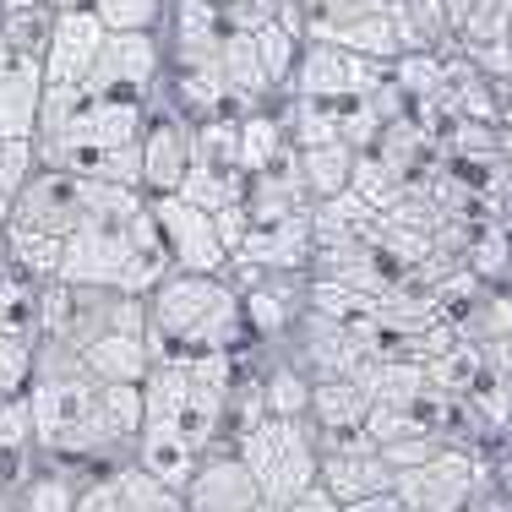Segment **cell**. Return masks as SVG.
Returning a JSON list of instances; mask_svg holds the SVG:
<instances>
[{"label":"cell","instance_id":"obj_1","mask_svg":"<svg viewBox=\"0 0 512 512\" xmlns=\"http://www.w3.org/2000/svg\"><path fill=\"white\" fill-rule=\"evenodd\" d=\"M148 300V349L153 360H197V355H235L246 338L235 278L207 273H164Z\"/></svg>","mask_w":512,"mask_h":512},{"label":"cell","instance_id":"obj_2","mask_svg":"<svg viewBox=\"0 0 512 512\" xmlns=\"http://www.w3.org/2000/svg\"><path fill=\"white\" fill-rule=\"evenodd\" d=\"M229 453L246 463L262 502L273 507H289L316 485V431L306 420H256L246 436L229 442Z\"/></svg>","mask_w":512,"mask_h":512},{"label":"cell","instance_id":"obj_3","mask_svg":"<svg viewBox=\"0 0 512 512\" xmlns=\"http://www.w3.org/2000/svg\"><path fill=\"white\" fill-rule=\"evenodd\" d=\"M164 60H169V50L158 44V33H109L99 60H93V71H88V88L99 99L148 109L158 99Z\"/></svg>","mask_w":512,"mask_h":512},{"label":"cell","instance_id":"obj_4","mask_svg":"<svg viewBox=\"0 0 512 512\" xmlns=\"http://www.w3.org/2000/svg\"><path fill=\"white\" fill-rule=\"evenodd\" d=\"M88 202H93V180L39 164L28 180H22L17 197H11V224L6 229H28V235L66 240L71 229L88 218Z\"/></svg>","mask_w":512,"mask_h":512},{"label":"cell","instance_id":"obj_5","mask_svg":"<svg viewBox=\"0 0 512 512\" xmlns=\"http://www.w3.org/2000/svg\"><path fill=\"white\" fill-rule=\"evenodd\" d=\"M153 207V229L158 246L169 256V273H207V278H229V251L218 240L213 213L191 207L186 197H148Z\"/></svg>","mask_w":512,"mask_h":512},{"label":"cell","instance_id":"obj_6","mask_svg":"<svg viewBox=\"0 0 512 512\" xmlns=\"http://www.w3.org/2000/svg\"><path fill=\"white\" fill-rule=\"evenodd\" d=\"M316 485H322L333 502L355 507L365 496L393 491V469L382 463V453H376V442L365 431L316 436Z\"/></svg>","mask_w":512,"mask_h":512},{"label":"cell","instance_id":"obj_7","mask_svg":"<svg viewBox=\"0 0 512 512\" xmlns=\"http://www.w3.org/2000/svg\"><path fill=\"white\" fill-rule=\"evenodd\" d=\"M474 485H480V469L463 447H436L425 463L393 474V496L409 512H469L474 507Z\"/></svg>","mask_w":512,"mask_h":512},{"label":"cell","instance_id":"obj_8","mask_svg":"<svg viewBox=\"0 0 512 512\" xmlns=\"http://www.w3.org/2000/svg\"><path fill=\"white\" fill-rule=\"evenodd\" d=\"M104 39H109V28L93 17V6L55 11L50 39H44V55H39L44 88H77V82H88L93 60H99V50H104Z\"/></svg>","mask_w":512,"mask_h":512},{"label":"cell","instance_id":"obj_9","mask_svg":"<svg viewBox=\"0 0 512 512\" xmlns=\"http://www.w3.org/2000/svg\"><path fill=\"white\" fill-rule=\"evenodd\" d=\"M137 148H142V197H175L191 169V120L180 109L148 104Z\"/></svg>","mask_w":512,"mask_h":512},{"label":"cell","instance_id":"obj_10","mask_svg":"<svg viewBox=\"0 0 512 512\" xmlns=\"http://www.w3.org/2000/svg\"><path fill=\"white\" fill-rule=\"evenodd\" d=\"M44 104V66L39 55L0 39V142H33Z\"/></svg>","mask_w":512,"mask_h":512},{"label":"cell","instance_id":"obj_11","mask_svg":"<svg viewBox=\"0 0 512 512\" xmlns=\"http://www.w3.org/2000/svg\"><path fill=\"white\" fill-rule=\"evenodd\" d=\"M371 77L376 71L365 66L360 55L338 50V44H327V39H306L295 71H289V82H284V93H295V99H338V93H365Z\"/></svg>","mask_w":512,"mask_h":512},{"label":"cell","instance_id":"obj_12","mask_svg":"<svg viewBox=\"0 0 512 512\" xmlns=\"http://www.w3.org/2000/svg\"><path fill=\"white\" fill-rule=\"evenodd\" d=\"M180 502H186V512H256L262 507V491H256L246 463L229 447H213V453H202L197 474L180 491Z\"/></svg>","mask_w":512,"mask_h":512},{"label":"cell","instance_id":"obj_13","mask_svg":"<svg viewBox=\"0 0 512 512\" xmlns=\"http://www.w3.org/2000/svg\"><path fill=\"white\" fill-rule=\"evenodd\" d=\"M82 371L93 376V382H142V376L153 371V349H148V322L142 327H109V333L88 338V344L77 349Z\"/></svg>","mask_w":512,"mask_h":512},{"label":"cell","instance_id":"obj_14","mask_svg":"<svg viewBox=\"0 0 512 512\" xmlns=\"http://www.w3.org/2000/svg\"><path fill=\"white\" fill-rule=\"evenodd\" d=\"M365 414H371V393L360 387V376H316V382H311L306 425L316 436L365 431Z\"/></svg>","mask_w":512,"mask_h":512},{"label":"cell","instance_id":"obj_15","mask_svg":"<svg viewBox=\"0 0 512 512\" xmlns=\"http://www.w3.org/2000/svg\"><path fill=\"white\" fill-rule=\"evenodd\" d=\"M355 148L349 142H300L295 153H289V169H295L300 191H306L311 202H333L349 191V180H355Z\"/></svg>","mask_w":512,"mask_h":512},{"label":"cell","instance_id":"obj_16","mask_svg":"<svg viewBox=\"0 0 512 512\" xmlns=\"http://www.w3.org/2000/svg\"><path fill=\"white\" fill-rule=\"evenodd\" d=\"M131 463L153 480H164L169 491H186V480L197 474L202 453L175 431V425H142V436L131 442Z\"/></svg>","mask_w":512,"mask_h":512},{"label":"cell","instance_id":"obj_17","mask_svg":"<svg viewBox=\"0 0 512 512\" xmlns=\"http://www.w3.org/2000/svg\"><path fill=\"white\" fill-rule=\"evenodd\" d=\"M420 365H425L431 393H442V398H469L474 387L485 382V349L469 344V338H453L442 355H431V360H420Z\"/></svg>","mask_w":512,"mask_h":512},{"label":"cell","instance_id":"obj_18","mask_svg":"<svg viewBox=\"0 0 512 512\" xmlns=\"http://www.w3.org/2000/svg\"><path fill=\"white\" fill-rule=\"evenodd\" d=\"M218 82H224L229 104H246V109L262 99V93H273L267 77H262V60H256L251 33H224V44H218Z\"/></svg>","mask_w":512,"mask_h":512},{"label":"cell","instance_id":"obj_19","mask_svg":"<svg viewBox=\"0 0 512 512\" xmlns=\"http://www.w3.org/2000/svg\"><path fill=\"white\" fill-rule=\"evenodd\" d=\"M39 295L44 284L0 262V338H39Z\"/></svg>","mask_w":512,"mask_h":512},{"label":"cell","instance_id":"obj_20","mask_svg":"<svg viewBox=\"0 0 512 512\" xmlns=\"http://www.w3.org/2000/svg\"><path fill=\"white\" fill-rule=\"evenodd\" d=\"M77 485H82V480L55 458V469L17 474V485H11V502H17V512H71V502H77Z\"/></svg>","mask_w":512,"mask_h":512},{"label":"cell","instance_id":"obj_21","mask_svg":"<svg viewBox=\"0 0 512 512\" xmlns=\"http://www.w3.org/2000/svg\"><path fill=\"white\" fill-rule=\"evenodd\" d=\"M99 420L115 436V447H131L142 436V382H104L99 387Z\"/></svg>","mask_w":512,"mask_h":512},{"label":"cell","instance_id":"obj_22","mask_svg":"<svg viewBox=\"0 0 512 512\" xmlns=\"http://www.w3.org/2000/svg\"><path fill=\"white\" fill-rule=\"evenodd\" d=\"M6 262L28 273L33 284H55L60 278V240L55 235H28V229H6Z\"/></svg>","mask_w":512,"mask_h":512},{"label":"cell","instance_id":"obj_23","mask_svg":"<svg viewBox=\"0 0 512 512\" xmlns=\"http://www.w3.org/2000/svg\"><path fill=\"white\" fill-rule=\"evenodd\" d=\"M115 496H120V512H186L180 491H169L164 480L142 474L137 463H120L115 469Z\"/></svg>","mask_w":512,"mask_h":512},{"label":"cell","instance_id":"obj_24","mask_svg":"<svg viewBox=\"0 0 512 512\" xmlns=\"http://www.w3.org/2000/svg\"><path fill=\"white\" fill-rule=\"evenodd\" d=\"M262 409L267 420H306V398H311V376L300 365H273L262 376Z\"/></svg>","mask_w":512,"mask_h":512},{"label":"cell","instance_id":"obj_25","mask_svg":"<svg viewBox=\"0 0 512 512\" xmlns=\"http://www.w3.org/2000/svg\"><path fill=\"white\" fill-rule=\"evenodd\" d=\"M251 44H256V60H262L267 88H284L289 71H295V60H300V44H306V33L284 28V22H267V28L251 33Z\"/></svg>","mask_w":512,"mask_h":512},{"label":"cell","instance_id":"obj_26","mask_svg":"<svg viewBox=\"0 0 512 512\" xmlns=\"http://www.w3.org/2000/svg\"><path fill=\"white\" fill-rule=\"evenodd\" d=\"M88 6L109 33H158V17L169 11V0H88Z\"/></svg>","mask_w":512,"mask_h":512},{"label":"cell","instance_id":"obj_27","mask_svg":"<svg viewBox=\"0 0 512 512\" xmlns=\"http://www.w3.org/2000/svg\"><path fill=\"white\" fill-rule=\"evenodd\" d=\"M33 453V409H28V393H11L0 398V458L22 463Z\"/></svg>","mask_w":512,"mask_h":512},{"label":"cell","instance_id":"obj_28","mask_svg":"<svg viewBox=\"0 0 512 512\" xmlns=\"http://www.w3.org/2000/svg\"><path fill=\"white\" fill-rule=\"evenodd\" d=\"M33 382V338H0V398L28 393Z\"/></svg>","mask_w":512,"mask_h":512},{"label":"cell","instance_id":"obj_29","mask_svg":"<svg viewBox=\"0 0 512 512\" xmlns=\"http://www.w3.org/2000/svg\"><path fill=\"white\" fill-rule=\"evenodd\" d=\"M278 6H284V0H229V6L218 11V22H224V33H256V28H267V22H278Z\"/></svg>","mask_w":512,"mask_h":512},{"label":"cell","instance_id":"obj_30","mask_svg":"<svg viewBox=\"0 0 512 512\" xmlns=\"http://www.w3.org/2000/svg\"><path fill=\"white\" fill-rule=\"evenodd\" d=\"M436 447H447L442 436H404V442H382L376 453H382V463H387L393 474H404V469H414V463H425V458H431Z\"/></svg>","mask_w":512,"mask_h":512},{"label":"cell","instance_id":"obj_31","mask_svg":"<svg viewBox=\"0 0 512 512\" xmlns=\"http://www.w3.org/2000/svg\"><path fill=\"white\" fill-rule=\"evenodd\" d=\"M71 512H120L115 474H99V480H82V485H77V502H71Z\"/></svg>","mask_w":512,"mask_h":512},{"label":"cell","instance_id":"obj_32","mask_svg":"<svg viewBox=\"0 0 512 512\" xmlns=\"http://www.w3.org/2000/svg\"><path fill=\"white\" fill-rule=\"evenodd\" d=\"M284 512H344V502H333V496H327L322 485H311V491H300Z\"/></svg>","mask_w":512,"mask_h":512},{"label":"cell","instance_id":"obj_33","mask_svg":"<svg viewBox=\"0 0 512 512\" xmlns=\"http://www.w3.org/2000/svg\"><path fill=\"white\" fill-rule=\"evenodd\" d=\"M344 512H409V507L398 502L393 491H382V496H365V502H355V507H344Z\"/></svg>","mask_w":512,"mask_h":512},{"label":"cell","instance_id":"obj_34","mask_svg":"<svg viewBox=\"0 0 512 512\" xmlns=\"http://www.w3.org/2000/svg\"><path fill=\"white\" fill-rule=\"evenodd\" d=\"M6 224H11V197H0V235H6Z\"/></svg>","mask_w":512,"mask_h":512},{"label":"cell","instance_id":"obj_35","mask_svg":"<svg viewBox=\"0 0 512 512\" xmlns=\"http://www.w3.org/2000/svg\"><path fill=\"white\" fill-rule=\"evenodd\" d=\"M0 512H17V502H11V485H0Z\"/></svg>","mask_w":512,"mask_h":512},{"label":"cell","instance_id":"obj_36","mask_svg":"<svg viewBox=\"0 0 512 512\" xmlns=\"http://www.w3.org/2000/svg\"><path fill=\"white\" fill-rule=\"evenodd\" d=\"M197 6H213V11H224V6H229V0H197Z\"/></svg>","mask_w":512,"mask_h":512},{"label":"cell","instance_id":"obj_37","mask_svg":"<svg viewBox=\"0 0 512 512\" xmlns=\"http://www.w3.org/2000/svg\"><path fill=\"white\" fill-rule=\"evenodd\" d=\"M295 6H306V17H311V6H322V0H295Z\"/></svg>","mask_w":512,"mask_h":512},{"label":"cell","instance_id":"obj_38","mask_svg":"<svg viewBox=\"0 0 512 512\" xmlns=\"http://www.w3.org/2000/svg\"><path fill=\"white\" fill-rule=\"evenodd\" d=\"M256 512H284V507H273V502H262V507H256Z\"/></svg>","mask_w":512,"mask_h":512}]
</instances>
